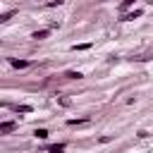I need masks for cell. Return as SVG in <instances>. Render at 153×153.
<instances>
[{"label": "cell", "mask_w": 153, "mask_h": 153, "mask_svg": "<svg viewBox=\"0 0 153 153\" xmlns=\"http://www.w3.org/2000/svg\"><path fill=\"white\" fill-rule=\"evenodd\" d=\"M48 33H50V29H41V31H36L31 38H36V41H43V38H48Z\"/></svg>", "instance_id": "6da1fadb"}, {"label": "cell", "mask_w": 153, "mask_h": 153, "mask_svg": "<svg viewBox=\"0 0 153 153\" xmlns=\"http://www.w3.org/2000/svg\"><path fill=\"white\" fill-rule=\"evenodd\" d=\"M12 129H14V122H2V124H0V131H2V134H10Z\"/></svg>", "instance_id": "7a4b0ae2"}, {"label": "cell", "mask_w": 153, "mask_h": 153, "mask_svg": "<svg viewBox=\"0 0 153 153\" xmlns=\"http://www.w3.org/2000/svg\"><path fill=\"white\" fill-rule=\"evenodd\" d=\"M48 153H65V143H55V146H50Z\"/></svg>", "instance_id": "3957f363"}, {"label": "cell", "mask_w": 153, "mask_h": 153, "mask_svg": "<svg viewBox=\"0 0 153 153\" xmlns=\"http://www.w3.org/2000/svg\"><path fill=\"white\" fill-rule=\"evenodd\" d=\"M12 67H17V69H24V67H29V62H26V60H12Z\"/></svg>", "instance_id": "277c9868"}, {"label": "cell", "mask_w": 153, "mask_h": 153, "mask_svg": "<svg viewBox=\"0 0 153 153\" xmlns=\"http://www.w3.org/2000/svg\"><path fill=\"white\" fill-rule=\"evenodd\" d=\"M36 139H48V129H36Z\"/></svg>", "instance_id": "5b68a950"}, {"label": "cell", "mask_w": 153, "mask_h": 153, "mask_svg": "<svg viewBox=\"0 0 153 153\" xmlns=\"http://www.w3.org/2000/svg\"><path fill=\"white\" fill-rule=\"evenodd\" d=\"M91 43H79V45H72V50H88Z\"/></svg>", "instance_id": "8992f818"}, {"label": "cell", "mask_w": 153, "mask_h": 153, "mask_svg": "<svg viewBox=\"0 0 153 153\" xmlns=\"http://www.w3.org/2000/svg\"><path fill=\"white\" fill-rule=\"evenodd\" d=\"M136 17H141V10H134V12H131V14H127L124 19H136Z\"/></svg>", "instance_id": "52a82bcc"}, {"label": "cell", "mask_w": 153, "mask_h": 153, "mask_svg": "<svg viewBox=\"0 0 153 153\" xmlns=\"http://www.w3.org/2000/svg\"><path fill=\"white\" fill-rule=\"evenodd\" d=\"M17 112H31V105H17Z\"/></svg>", "instance_id": "ba28073f"}, {"label": "cell", "mask_w": 153, "mask_h": 153, "mask_svg": "<svg viewBox=\"0 0 153 153\" xmlns=\"http://www.w3.org/2000/svg\"><path fill=\"white\" fill-rule=\"evenodd\" d=\"M12 14H14V12H5V14L0 17V22H10V19H12Z\"/></svg>", "instance_id": "9c48e42d"}, {"label": "cell", "mask_w": 153, "mask_h": 153, "mask_svg": "<svg viewBox=\"0 0 153 153\" xmlns=\"http://www.w3.org/2000/svg\"><path fill=\"white\" fill-rule=\"evenodd\" d=\"M67 76H69V79H79L81 74H79V72H67Z\"/></svg>", "instance_id": "30bf717a"}, {"label": "cell", "mask_w": 153, "mask_h": 153, "mask_svg": "<svg viewBox=\"0 0 153 153\" xmlns=\"http://www.w3.org/2000/svg\"><path fill=\"white\" fill-rule=\"evenodd\" d=\"M131 2H134V0H124V2H122V10H127V7L131 5Z\"/></svg>", "instance_id": "8fae6325"}]
</instances>
